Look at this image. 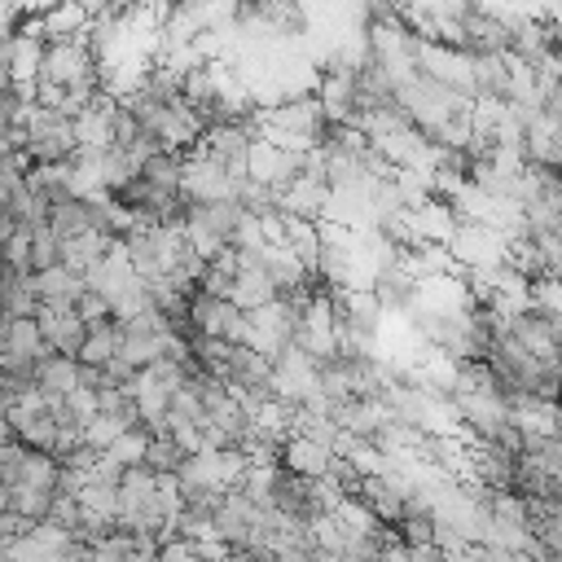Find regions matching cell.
Listing matches in <instances>:
<instances>
[{
	"label": "cell",
	"instance_id": "1",
	"mask_svg": "<svg viewBox=\"0 0 562 562\" xmlns=\"http://www.w3.org/2000/svg\"><path fill=\"white\" fill-rule=\"evenodd\" d=\"M237 198V184L228 180L224 162L193 149V154H180V202L184 206H206V202H228Z\"/></svg>",
	"mask_w": 562,
	"mask_h": 562
},
{
	"label": "cell",
	"instance_id": "2",
	"mask_svg": "<svg viewBox=\"0 0 562 562\" xmlns=\"http://www.w3.org/2000/svg\"><path fill=\"white\" fill-rule=\"evenodd\" d=\"M505 246H509V237H501L496 228L457 220V228H452V237H448L443 250L452 255V263L461 272H474V268H501L505 263Z\"/></svg>",
	"mask_w": 562,
	"mask_h": 562
},
{
	"label": "cell",
	"instance_id": "3",
	"mask_svg": "<svg viewBox=\"0 0 562 562\" xmlns=\"http://www.w3.org/2000/svg\"><path fill=\"white\" fill-rule=\"evenodd\" d=\"M97 79V61L88 53V40H66V44H44V61H40V83L53 88H75V83H92Z\"/></svg>",
	"mask_w": 562,
	"mask_h": 562
},
{
	"label": "cell",
	"instance_id": "4",
	"mask_svg": "<svg viewBox=\"0 0 562 562\" xmlns=\"http://www.w3.org/2000/svg\"><path fill=\"white\" fill-rule=\"evenodd\" d=\"M31 162H70L75 158V132L70 119L53 114V110H35L26 123V149Z\"/></svg>",
	"mask_w": 562,
	"mask_h": 562
},
{
	"label": "cell",
	"instance_id": "5",
	"mask_svg": "<svg viewBox=\"0 0 562 562\" xmlns=\"http://www.w3.org/2000/svg\"><path fill=\"white\" fill-rule=\"evenodd\" d=\"M303 167V154H285L268 140H250L246 145V180L263 184V189H285Z\"/></svg>",
	"mask_w": 562,
	"mask_h": 562
},
{
	"label": "cell",
	"instance_id": "6",
	"mask_svg": "<svg viewBox=\"0 0 562 562\" xmlns=\"http://www.w3.org/2000/svg\"><path fill=\"white\" fill-rule=\"evenodd\" d=\"M329 198V184L321 176H294L285 189H272V211L294 215V220H321V206Z\"/></svg>",
	"mask_w": 562,
	"mask_h": 562
},
{
	"label": "cell",
	"instance_id": "7",
	"mask_svg": "<svg viewBox=\"0 0 562 562\" xmlns=\"http://www.w3.org/2000/svg\"><path fill=\"white\" fill-rule=\"evenodd\" d=\"M501 329H505L527 356H536V360H558V321H553V316L522 312V316H509Z\"/></svg>",
	"mask_w": 562,
	"mask_h": 562
},
{
	"label": "cell",
	"instance_id": "8",
	"mask_svg": "<svg viewBox=\"0 0 562 562\" xmlns=\"http://www.w3.org/2000/svg\"><path fill=\"white\" fill-rule=\"evenodd\" d=\"M35 325H40V338H44V347L48 351H57V356H75L79 351V342H83V334H88V325L75 316V312H57V307H44V303H35Z\"/></svg>",
	"mask_w": 562,
	"mask_h": 562
},
{
	"label": "cell",
	"instance_id": "9",
	"mask_svg": "<svg viewBox=\"0 0 562 562\" xmlns=\"http://www.w3.org/2000/svg\"><path fill=\"white\" fill-rule=\"evenodd\" d=\"M31 294H35V303H44V307L75 312V299L83 294V281H79V272H70V268L53 263V268L31 272Z\"/></svg>",
	"mask_w": 562,
	"mask_h": 562
},
{
	"label": "cell",
	"instance_id": "10",
	"mask_svg": "<svg viewBox=\"0 0 562 562\" xmlns=\"http://www.w3.org/2000/svg\"><path fill=\"white\" fill-rule=\"evenodd\" d=\"M329 461H334V452L325 443L307 439V435H285L281 448H277V465L299 474V479H321L329 470Z\"/></svg>",
	"mask_w": 562,
	"mask_h": 562
},
{
	"label": "cell",
	"instance_id": "11",
	"mask_svg": "<svg viewBox=\"0 0 562 562\" xmlns=\"http://www.w3.org/2000/svg\"><path fill=\"white\" fill-rule=\"evenodd\" d=\"M408 228H413V241H417V246H422V241H430V246H448V237H452V228H457V215H452L448 202L426 198L422 206L408 211Z\"/></svg>",
	"mask_w": 562,
	"mask_h": 562
},
{
	"label": "cell",
	"instance_id": "12",
	"mask_svg": "<svg viewBox=\"0 0 562 562\" xmlns=\"http://www.w3.org/2000/svg\"><path fill=\"white\" fill-rule=\"evenodd\" d=\"M40 18V35H44V44H66V40H79L83 31H88V13H83V4L79 0H57V4H48L44 13H35Z\"/></svg>",
	"mask_w": 562,
	"mask_h": 562
},
{
	"label": "cell",
	"instance_id": "13",
	"mask_svg": "<svg viewBox=\"0 0 562 562\" xmlns=\"http://www.w3.org/2000/svg\"><path fill=\"white\" fill-rule=\"evenodd\" d=\"M75 386H79V360H75V356H57V351H48V356L35 360V391H40L44 400H53V395H70Z\"/></svg>",
	"mask_w": 562,
	"mask_h": 562
},
{
	"label": "cell",
	"instance_id": "14",
	"mask_svg": "<svg viewBox=\"0 0 562 562\" xmlns=\"http://www.w3.org/2000/svg\"><path fill=\"white\" fill-rule=\"evenodd\" d=\"M4 356H13V360H40V356H48L35 316H13V321H4Z\"/></svg>",
	"mask_w": 562,
	"mask_h": 562
},
{
	"label": "cell",
	"instance_id": "15",
	"mask_svg": "<svg viewBox=\"0 0 562 562\" xmlns=\"http://www.w3.org/2000/svg\"><path fill=\"white\" fill-rule=\"evenodd\" d=\"M70 496H75L79 514H92V518H101V522H114V514H119V487L105 483V479H83Z\"/></svg>",
	"mask_w": 562,
	"mask_h": 562
},
{
	"label": "cell",
	"instance_id": "16",
	"mask_svg": "<svg viewBox=\"0 0 562 562\" xmlns=\"http://www.w3.org/2000/svg\"><path fill=\"white\" fill-rule=\"evenodd\" d=\"M114 351H119V325L114 321H101V325H88L75 360L88 364V369H101L105 360H114Z\"/></svg>",
	"mask_w": 562,
	"mask_h": 562
},
{
	"label": "cell",
	"instance_id": "17",
	"mask_svg": "<svg viewBox=\"0 0 562 562\" xmlns=\"http://www.w3.org/2000/svg\"><path fill=\"white\" fill-rule=\"evenodd\" d=\"M136 180H145L149 189H167V193H180V154H171V149H154V154L140 162Z\"/></svg>",
	"mask_w": 562,
	"mask_h": 562
},
{
	"label": "cell",
	"instance_id": "18",
	"mask_svg": "<svg viewBox=\"0 0 562 562\" xmlns=\"http://www.w3.org/2000/svg\"><path fill=\"white\" fill-rule=\"evenodd\" d=\"M105 246H110V237H101V233H79V237H70V241H61V255H57V263L61 268H70V272H83V268H92L101 255H105Z\"/></svg>",
	"mask_w": 562,
	"mask_h": 562
},
{
	"label": "cell",
	"instance_id": "19",
	"mask_svg": "<svg viewBox=\"0 0 562 562\" xmlns=\"http://www.w3.org/2000/svg\"><path fill=\"white\" fill-rule=\"evenodd\" d=\"M44 228L57 237V241H70V237H79V233H88V202H57V206H48V220H44Z\"/></svg>",
	"mask_w": 562,
	"mask_h": 562
},
{
	"label": "cell",
	"instance_id": "20",
	"mask_svg": "<svg viewBox=\"0 0 562 562\" xmlns=\"http://www.w3.org/2000/svg\"><path fill=\"white\" fill-rule=\"evenodd\" d=\"M57 479H61V465L48 457V452H22V465H18V483L26 487H40V492H57ZM13 487V483H9Z\"/></svg>",
	"mask_w": 562,
	"mask_h": 562
},
{
	"label": "cell",
	"instance_id": "21",
	"mask_svg": "<svg viewBox=\"0 0 562 562\" xmlns=\"http://www.w3.org/2000/svg\"><path fill=\"white\" fill-rule=\"evenodd\" d=\"M132 426H136V417H132V413H92L79 430H83V443L101 452L110 439H119V435H123V430H132Z\"/></svg>",
	"mask_w": 562,
	"mask_h": 562
},
{
	"label": "cell",
	"instance_id": "22",
	"mask_svg": "<svg viewBox=\"0 0 562 562\" xmlns=\"http://www.w3.org/2000/svg\"><path fill=\"white\" fill-rule=\"evenodd\" d=\"M145 443H149V435L140 430V426H132V430H123L119 439H110L101 452L119 465V470H132V465H140V457H145Z\"/></svg>",
	"mask_w": 562,
	"mask_h": 562
},
{
	"label": "cell",
	"instance_id": "23",
	"mask_svg": "<svg viewBox=\"0 0 562 562\" xmlns=\"http://www.w3.org/2000/svg\"><path fill=\"white\" fill-rule=\"evenodd\" d=\"M180 461H184V452H180L167 435H149L145 457H140V465H145L149 474H176V470H180Z\"/></svg>",
	"mask_w": 562,
	"mask_h": 562
},
{
	"label": "cell",
	"instance_id": "24",
	"mask_svg": "<svg viewBox=\"0 0 562 562\" xmlns=\"http://www.w3.org/2000/svg\"><path fill=\"white\" fill-rule=\"evenodd\" d=\"M48 505H53V492H40V487H26V483H13L9 487V509L22 514V518H31V522H44Z\"/></svg>",
	"mask_w": 562,
	"mask_h": 562
},
{
	"label": "cell",
	"instance_id": "25",
	"mask_svg": "<svg viewBox=\"0 0 562 562\" xmlns=\"http://www.w3.org/2000/svg\"><path fill=\"white\" fill-rule=\"evenodd\" d=\"M527 299H531V312L540 316H562V290H558V277H531L527 281Z\"/></svg>",
	"mask_w": 562,
	"mask_h": 562
},
{
	"label": "cell",
	"instance_id": "26",
	"mask_svg": "<svg viewBox=\"0 0 562 562\" xmlns=\"http://www.w3.org/2000/svg\"><path fill=\"white\" fill-rule=\"evenodd\" d=\"M57 255H61V241H57L48 228H31V272L53 268V263H57Z\"/></svg>",
	"mask_w": 562,
	"mask_h": 562
},
{
	"label": "cell",
	"instance_id": "27",
	"mask_svg": "<svg viewBox=\"0 0 562 562\" xmlns=\"http://www.w3.org/2000/svg\"><path fill=\"white\" fill-rule=\"evenodd\" d=\"M75 316H79L83 325H101V321H110V299H105V294L83 290V294L75 299Z\"/></svg>",
	"mask_w": 562,
	"mask_h": 562
},
{
	"label": "cell",
	"instance_id": "28",
	"mask_svg": "<svg viewBox=\"0 0 562 562\" xmlns=\"http://www.w3.org/2000/svg\"><path fill=\"white\" fill-rule=\"evenodd\" d=\"M44 522H53V527H61V531H75V522H79V505H75V496L53 492V505H48Z\"/></svg>",
	"mask_w": 562,
	"mask_h": 562
},
{
	"label": "cell",
	"instance_id": "29",
	"mask_svg": "<svg viewBox=\"0 0 562 562\" xmlns=\"http://www.w3.org/2000/svg\"><path fill=\"white\" fill-rule=\"evenodd\" d=\"M61 400H66L70 422H79V426L97 413V391H92V386H75V391H70V395H61Z\"/></svg>",
	"mask_w": 562,
	"mask_h": 562
},
{
	"label": "cell",
	"instance_id": "30",
	"mask_svg": "<svg viewBox=\"0 0 562 562\" xmlns=\"http://www.w3.org/2000/svg\"><path fill=\"white\" fill-rule=\"evenodd\" d=\"M4 509H9V487L0 483V514H4Z\"/></svg>",
	"mask_w": 562,
	"mask_h": 562
},
{
	"label": "cell",
	"instance_id": "31",
	"mask_svg": "<svg viewBox=\"0 0 562 562\" xmlns=\"http://www.w3.org/2000/svg\"><path fill=\"white\" fill-rule=\"evenodd\" d=\"M9 439H13V435H9V422H0V448H4Z\"/></svg>",
	"mask_w": 562,
	"mask_h": 562
},
{
	"label": "cell",
	"instance_id": "32",
	"mask_svg": "<svg viewBox=\"0 0 562 562\" xmlns=\"http://www.w3.org/2000/svg\"><path fill=\"white\" fill-rule=\"evenodd\" d=\"M0 356H4V321H0Z\"/></svg>",
	"mask_w": 562,
	"mask_h": 562
},
{
	"label": "cell",
	"instance_id": "33",
	"mask_svg": "<svg viewBox=\"0 0 562 562\" xmlns=\"http://www.w3.org/2000/svg\"><path fill=\"white\" fill-rule=\"evenodd\" d=\"M0 562H4V553H0Z\"/></svg>",
	"mask_w": 562,
	"mask_h": 562
}]
</instances>
